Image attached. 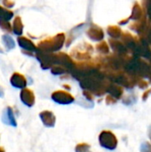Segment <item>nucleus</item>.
Masks as SVG:
<instances>
[{
	"mask_svg": "<svg viewBox=\"0 0 151 152\" xmlns=\"http://www.w3.org/2000/svg\"><path fill=\"white\" fill-rule=\"evenodd\" d=\"M65 40L66 36L64 33H59L52 37H47L37 44V51L44 53H53L54 52H59L63 47Z\"/></svg>",
	"mask_w": 151,
	"mask_h": 152,
	"instance_id": "obj_1",
	"label": "nucleus"
},
{
	"mask_svg": "<svg viewBox=\"0 0 151 152\" xmlns=\"http://www.w3.org/2000/svg\"><path fill=\"white\" fill-rule=\"evenodd\" d=\"M93 52V47L87 43H82L80 45H77L76 47H74L71 51V57H74L75 59L85 61L89 60L92 56V53Z\"/></svg>",
	"mask_w": 151,
	"mask_h": 152,
	"instance_id": "obj_2",
	"label": "nucleus"
},
{
	"mask_svg": "<svg viewBox=\"0 0 151 152\" xmlns=\"http://www.w3.org/2000/svg\"><path fill=\"white\" fill-rule=\"evenodd\" d=\"M100 145L109 151H113L117 146V139L110 131H102L99 135Z\"/></svg>",
	"mask_w": 151,
	"mask_h": 152,
	"instance_id": "obj_3",
	"label": "nucleus"
},
{
	"mask_svg": "<svg viewBox=\"0 0 151 152\" xmlns=\"http://www.w3.org/2000/svg\"><path fill=\"white\" fill-rule=\"evenodd\" d=\"M60 65L64 67L69 71H73L76 67V63L73 61L72 58L65 53H53V65Z\"/></svg>",
	"mask_w": 151,
	"mask_h": 152,
	"instance_id": "obj_4",
	"label": "nucleus"
},
{
	"mask_svg": "<svg viewBox=\"0 0 151 152\" xmlns=\"http://www.w3.org/2000/svg\"><path fill=\"white\" fill-rule=\"evenodd\" d=\"M51 98L54 102L61 105H69L75 102L74 96L69 92L63 90H58L53 92L51 95Z\"/></svg>",
	"mask_w": 151,
	"mask_h": 152,
	"instance_id": "obj_5",
	"label": "nucleus"
},
{
	"mask_svg": "<svg viewBox=\"0 0 151 152\" xmlns=\"http://www.w3.org/2000/svg\"><path fill=\"white\" fill-rule=\"evenodd\" d=\"M17 43L19 45V46L23 49V53H27V54H32V53H36L37 52V47L36 45L33 43L32 40H30L29 38L26 37H23V36H20V37H18L17 38Z\"/></svg>",
	"mask_w": 151,
	"mask_h": 152,
	"instance_id": "obj_6",
	"label": "nucleus"
},
{
	"mask_svg": "<svg viewBox=\"0 0 151 152\" xmlns=\"http://www.w3.org/2000/svg\"><path fill=\"white\" fill-rule=\"evenodd\" d=\"M87 37L94 42H101L104 37V32L99 26L95 24H92L86 30Z\"/></svg>",
	"mask_w": 151,
	"mask_h": 152,
	"instance_id": "obj_7",
	"label": "nucleus"
},
{
	"mask_svg": "<svg viewBox=\"0 0 151 152\" xmlns=\"http://www.w3.org/2000/svg\"><path fill=\"white\" fill-rule=\"evenodd\" d=\"M20 102L28 108H31L35 105V102H36L35 94L33 91L28 88H24L20 91Z\"/></svg>",
	"mask_w": 151,
	"mask_h": 152,
	"instance_id": "obj_8",
	"label": "nucleus"
},
{
	"mask_svg": "<svg viewBox=\"0 0 151 152\" xmlns=\"http://www.w3.org/2000/svg\"><path fill=\"white\" fill-rule=\"evenodd\" d=\"M39 118L43 123V125L48 128H53L56 124V117L53 112L50 110H44L39 113Z\"/></svg>",
	"mask_w": 151,
	"mask_h": 152,
	"instance_id": "obj_9",
	"label": "nucleus"
},
{
	"mask_svg": "<svg viewBox=\"0 0 151 152\" xmlns=\"http://www.w3.org/2000/svg\"><path fill=\"white\" fill-rule=\"evenodd\" d=\"M10 83L11 85L18 89H24L27 86V79L24 75L19 73V72H14L10 77Z\"/></svg>",
	"mask_w": 151,
	"mask_h": 152,
	"instance_id": "obj_10",
	"label": "nucleus"
},
{
	"mask_svg": "<svg viewBox=\"0 0 151 152\" xmlns=\"http://www.w3.org/2000/svg\"><path fill=\"white\" fill-rule=\"evenodd\" d=\"M2 121L4 124L12 126V127H16L17 126V122L14 117V113H13V110L10 107L7 106L4 110H3V114H2Z\"/></svg>",
	"mask_w": 151,
	"mask_h": 152,
	"instance_id": "obj_11",
	"label": "nucleus"
},
{
	"mask_svg": "<svg viewBox=\"0 0 151 152\" xmlns=\"http://www.w3.org/2000/svg\"><path fill=\"white\" fill-rule=\"evenodd\" d=\"M23 23H22V20L20 16H16L13 20V23H12V32L18 36L20 37L23 33Z\"/></svg>",
	"mask_w": 151,
	"mask_h": 152,
	"instance_id": "obj_12",
	"label": "nucleus"
},
{
	"mask_svg": "<svg viewBox=\"0 0 151 152\" xmlns=\"http://www.w3.org/2000/svg\"><path fill=\"white\" fill-rule=\"evenodd\" d=\"M107 92L109 93V95L114 99H119L123 94V89L119 86L116 85H109L107 89Z\"/></svg>",
	"mask_w": 151,
	"mask_h": 152,
	"instance_id": "obj_13",
	"label": "nucleus"
},
{
	"mask_svg": "<svg viewBox=\"0 0 151 152\" xmlns=\"http://www.w3.org/2000/svg\"><path fill=\"white\" fill-rule=\"evenodd\" d=\"M2 42H3V45H4V48L7 51H11L15 47V42H14L13 38L8 34H5V35L2 36Z\"/></svg>",
	"mask_w": 151,
	"mask_h": 152,
	"instance_id": "obj_14",
	"label": "nucleus"
},
{
	"mask_svg": "<svg viewBox=\"0 0 151 152\" xmlns=\"http://www.w3.org/2000/svg\"><path fill=\"white\" fill-rule=\"evenodd\" d=\"M13 17V12L0 5V20L9 21Z\"/></svg>",
	"mask_w": 151,
	"mask_h": 152,
	"instance_id": "obj_15",
	"label": "nucleus"
},
{
	"mask_svg": "<svg viewBox=\"0 0 151 152\" xmlns=\"http://www.w3.org/2000/svg\"><path fill=\"white\" fill-rule=\"evenodd\" d=\"M108 34L113 38H118L122 36V30L117 26H109L107 28Z\"/></svg>",
	"mask_w": 151,
	"mask_h": 152,
	"instance_id": "obj_16",
	"label": "nucleus"
},
{
	"mask_svg": "<svg viewBox=\"0 0 151 152\" xmlns=\"http://www.w3.org/2000/svg\"><path fill=\"white\" fill-rule=\"evenodd\" d=\"M109 42H110V45H111L112 49L115 52H117L118 53H123L125 52V46L122 43L117 42V41H115L113 39H110Z\"/></svg>",
	"mask_w": 151,
	"mask_h": 152,
	"instance_id": "obj_17",
	"label": "nucleus"
},
{
	"mask_svg": "<svg viewBox=\"0 0 151 152\" xmlns=\"http://www.w3.org/2000/svg\"><path fill=\"white\" fill-rule=\"evenodd\" d=\"M50 69H51L52 74H53V75H55V76L63 75V74H66L67 72H69V70H68V69H66L64 67L60 66V65H57V64L53 65Z\"/></svg>",
	"mask_w": 151,
	"mask_h": 152,
	"instance_id": "obj_18",
	"label": "nucleus"
},
{
	"mask_svg": "<svg viewBox=\"0 0 151 152\" xmlns=\"http://www.w3.org/2000/svg\"><path fill=\"white\" fill-rule=\"evenodd\" d=\"M96 50L101 53H103V54H106L109 52V45L108 44L105 42V41H101L100 43H98L96 45Z\"/></svg>",
	"mask_w": 151,
	"mask_h": 152,
	"instance_id": "obj_19",
	"label": "nucleus"
},
{
	"mask_svg": "<svg viewBox=\"0 0 151 152\" xmlns=\"http://www.w3.org/2000/svg\"><path fill=\"white\" fill-rule=\"evenodd\" d=\"M142 13V8H141V6H139V5H138V4L136 3V4H135V5H134V7H133V13H132L131 19H133V20H138V19H140V18H141Z\"/></svg>",
	"mask_w": 151,
	"mask_h": 152,
	"instance_id": "obj_20",
	"label": "nucleus"
},
{
	"mask_svg": "<svg viewBox=\"0 0 151 152\" xmlns=\"http://www.w3.org/2000/svg\"><path fill=\"white\" fill-rule=\"evenodd\" d=\"M0 28L2 30H4V32L7 33H11L12 30V25L10 24L9 21H4V20H0Z\"/></svg>",
	"mask_w": 151,
	"mask_h": 152,
	"instance_id": "obj_21",
	"label": "nucleus"
},
{
	"mask_svg": "<svg viewBox=\"0 0 151 152\" xmlns=\"http://www.w3.org/2000/svg\"><path fill=\"white\" fill-rule=\"evenodd\" d=\"M90 150V145L87 143H79L76 146V152H87Z\"/></svg>",
	"mask_w": 151,
	"mask_h": 152,
	"instance_id": "obj_22",
	"label": "nucleus"
},
{
	"mask_svg": "<svg viewBox=\"0 0 151 152\" xmlns=\"http://www.w3.org/2000/svg\"><path fill=\"white\" fill-rule=\"evenodd\" d=\"M2 3H3V4H4V7H5V8H7V9L12 8V7L15 4V3H14V2H12V1H3Z\"/></svg>",
	"mask_w": 151,
	"mask_h": 152,
	"instance_id": "obj_23",
	"label": "nucleus"
},
{
	"mask_svg": "<svg viewBox=\"0 0 151 152\" xmlns=\"http://www.w3.org/2000/svg\"><path fill=\"white\" fill-rule=\"evenodd\" d=\"M83 94H84V96H85V98L86 100L91 101V102L93 100V95L91 93H89V92H87V91H84V92H83Z\"/></svg>",
	"mask_w": 151,
	"mask_h": 152,
	"instance_id": "obj_24",
	"label": "nucleus"
},
{
	"mask_svg": "<svg viewBox=\"0 0 151 152\" xmlns=\"http://www.w3.org/2000/svg\"><path fill=\"white\" fill-rule=\"evenodd\" d=\"M115 102H116V99H114V98L111 97L110 95L107 96V98H106V103H107V104H113V103H115Z\"/></svg>",
	"mask_w": 151,
	"mask_h": 152,
	"instance_id": "obj_25",
	"label": "nucleus"
},
{
	"mask_svg": "<svg viewBox=\"0 0 151 152\" xmlns=\"http://www.w3.org/2000/svg\"><path fill=\"white\" fill-rule=\"evenodd\" d=\"M4 90H3V88L0 86V98H3V97H4Z\"/></svg>",
	"mask_w": 151,
	"mask_h": 152,
	"instance_id": "obj_26",
	"label": "nucleus"
},
{
	"mask_svg": "<svg viewBox=\"0 0 151 152\" xmlns=\"http://www.w3.org/2000/svg\"><path fill=\"white\" fill-rule=\"evenodd\" d=\"M0 152H5L4 149V147H0Z\"/></svg>",
	"mask_w": 151,
	"mask_h": 152,
	"instance_id": "obj_27",
	"label": "nucleus"
},
{
	"mask_svg": "<svg viewBox=\"0 0 151 152\" xmlns=\"http://www.w3.org/2000/svg\"><path fill=\"white\" fill-rule=\"evenodd\" d=\"M0 53H3V52H2V50H0Z\"/></svg>",
	"mask_w": 151,
	"mask_h": 152,
	"instance_id": "obj_28",
	"label": "nucleus"
}]
</instances>
